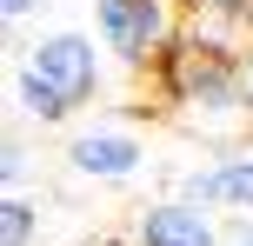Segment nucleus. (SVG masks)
<instances>
[{
	"label": "nucleus",
	"mask_w": 253,
	"mask_h": 246,
	"mask_svg": "<svg viewBox=\"0 0 253 246\" xmlns=\"http://www.w3.org/2000/svg\"><path fill=\"white\" fill-rule=\"evenodd\" d=\"M187 13H253V0H193Z\"/></svg>",
	"instance_id": "9b49d317"
},
{
	"label": "nucleus",
	"mask_w": 253,
	"mask_h": 246,
	"mask_svg": "<svg viewBox=\"0 0 253 246\" xmlns=\"http://www.w3.org/2000/svg\"><path fill=\"white\" fill-rule=\"evenodd\" d=\"M100 246H114V240H100Z\"/></svg>",
	"instance_id": "dca6fc26"
},
{
	"label": "nucleus",
	"mask_w": 253,
	"mask_h": 246,
	"mask_svg": "<svg viewBox=\"0 0 253 246\" xmlns=\"http://www.w3.org/2000/svg\"><path fill=\"white\" fill-rule=\"evenodd\" d=\"M34 233H40V207L27 193H7L0 200V246H34Z\"/></svg>",
	"instance_id": "0eeeda50"
},
{
	"label": "nucleus",
	"mask_w": 253,
	"mask_h": 246,
	"mask_svg": "<svg viewBox=\"0 0 253 246\" xmlns=\"http://www.w3.org/2000/svg\"><path fill=\"white\" fill-rule=\"evenodd\" d=\"M67 160H74L80 180H133L147 167V140L133 127H80Z\"/></svg>",
	"instance_id": "20e7f679"
},
{
	"label": "nucleus",
	"mask_w": 253,
	"mask_h": 246,
	"mask_svg": "<svg viewBox=\"0 0 253 246\" xmlns=\"http://www.w3.org/2000/svg\"><path fill=\"white\" fill-rule=\"evenodd\" d=\"M0 13H7V20H13V27H20V20H27V13H34V0H0Z\"/></svg>",
	"instance_id": "f8f14e48"
},
{
	"label": "nucleus",
	"mask_w": 253,
	"mask_h": 246,
	"mask_svg": "<svg viewBox=\"0 0 253 246\" xmlns=\"http://www.w3.org/2000/svg\"><path fill=\"white\" fill-rule=\"evenodd\" d=\"M220 180H227V207L253 213V153H227L220 160Z\"/></svg>",
	"instance_id": "1a4fd4ad"
},
{
	"label": "nucleus",
	"mask_w": 253,
	"mask_h": 246,
	"mask_svg": "<svg viewBox=\"0 0 253 246\" xmlns=\"http://www.w3.org/2000/svg\"><path fill=\"white\" fill-rule=\"evenodd\" d=\"M126 246H220V226L187 200H153L126 220Z\"/></svg>",
	"instance_id": "39448f33"
},
{
	"label": "nucleus",
	"mask_w": 253,
	"mask_h": 246,
	"mask_svg": "<svg viewBox=\"0 0 253 246\" xmlns=\"http://www.w3.org/2000/svg\"><path fill=\"white\" fill-rule=\"evenodd\" d=\"M180 200H187V207H227V180H220V160L213 167H193V173H180Z\"/></svg>",
	"instance_id": "6e6552de"
},
{
	"label": "nucleus",
	"mask_w": 253,
	"mask_h": 246,
	"mask_svg": "<svg viewBox=\"0 0 253 246\" xmlns=\"http://www.w3.org/2000/svg\"><path fill=\"white\" fill-rule=\"evenodd\" d=\"M0 173H7V193H20V180H27V146H20V140H7V160H0Z\"/></svg>",
	"instance_id": "9d476101"
},
{
	"label": "nucleus",
	"mask_w": 253,
	"mask_h": 246,
	"mask_svg": "<svg viewBox=\"0 0 253 246\" xmlns=\"http://www.w3.org/2000/svg\"><path fill=\"white\" fill-rule=\"evenodd\" d=\"M13 106H20V120H40V127H60V120H74V100H67L53 80H40L34 67H13Z\"/></svg>",
	"instance_id": "423d86ee"
},
{
	"label": "nucleus",
	"mask_w": 253,
	"mask_h": 246,
	"mask_svg": "<svg viewBox=\"0 0 253 246\" xmlns=\"http://www.w3.org/2000/svg\"><path fill=\"white\" fill-rule=\"evenodd\" d=\"M247 93H253V60H247Z\"/></svg>",
	"instance_id": "4468645a"
},
{
	"label": "nucleus",
	"mask_w": 253,
	"mask_h": 246,
	"mask_svg": "<svg viewBox=\"0 0 253 246\" xmlns=\"http://www.w3.org/2000/svg\"><path fill=\"white\" fill-rule=\"evenodd\" d=\"M233 246H253V226H233Z\"/></svg>",
	"instance_id": "ddd939ff"
},
{
	"label": "nucleus",
	"mask_w": 253,
	"mask_h": 246,
	"mask_svg": "<svg viewBox=\"0 0 253 246\" xmlns=\"http://www.w3.org/2000/svg\"><path fill=\"white\" fill-rule=\"evenodd\" d=\"M173 7H193V0H173Z\"/></svg>",
	"instance_id": "2eb2a0df"
},
{
	"label": "nucleus",
	"mask_w": 253,
	"mask_h": 246,
	"mask_svg": "<svg viewBox=\"0 0 253 246\" xmlns=\"http://www.w3.org/2000/svg\"><path fill=\"white\" fill-rule=\"evenodd\" d=\"M20 60L34 67L40 80H53V87H60L74 106H87L93 93L107 87V73H100V53H93V40H87V34H74V27H60V34H40L34 47L20 53Z\"/></svg>",
	"instance_id": "7ed1b4c3"
},
{
	"label": "nucleus",
	"mask_w": 253,
	"mask_h": 246,
	"mask_svg": "<svg viewBox=\"0 0 253 246\" xmlns=\"http://www.w3.org/2000/svg\"><path fill=\"white\" fill-rule=\"evenodd\" d=\"M180 27L173 0H93V34L120 67H160L180 47Z\"/></svg>",
	"instance_id": "f03ea898"
},
{
	"label": "nucleus",
	"mask_w": 253,
	"mask_h": 246,
	"mask_svg": "<svg viewBox=\"0 0 253 246\" xmlns=\"http://www.w3.org/2000/svg\"><path fill=\"white\" fill-rule=\"evenodd\" d=\"M153 73H160L167 106H173V113L187 120L193 133H207V140H220V133H240L247 120H253L247 60H227V53H213V47H193V40L180 34V47L167 53Z\"/></svg>",
	"instance_id": "f257e3e1"
}]
</instances>
